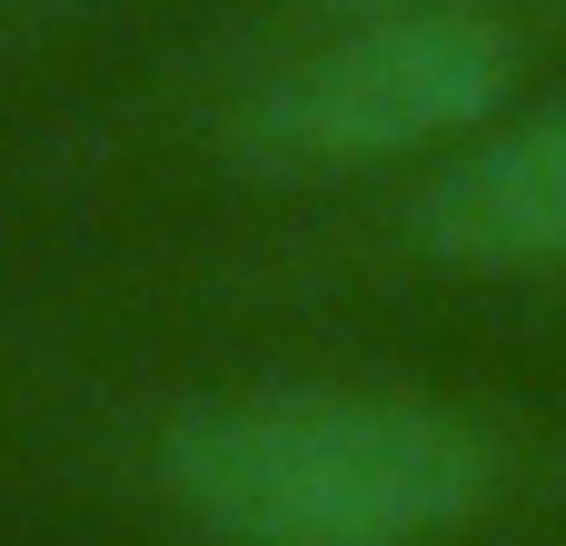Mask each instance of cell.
<instances>
[{
	"label": "cell",
	"mask_w": 566,
	"mask_h": 546,
	"mask_svg": "<svg viewBox=\"0 0 566 546\" xmlns=\"http://www.w3.org/2000/svg\"><path fill=\"white\" fill-rule=\"evenodd\" d=\"M497 438L418 388L259 378L159 428L169 507L219 546H448L497 507Z\"/></svg>",
	"instance_id": "cell-1"
},
{
	"label": "cell",
	"mask_w": 566,
	"mask_h": 546,
	"mask_svg": "<svg viewBox=\"0 0 566 546\" xmlns=\"http://www.w3.org/2000/svg\"><path fill=\"white\" fill-rule=\"evenodd\" d=\"M527 40L497 10H388L328 20L308 50L269 60L229 109V159L259 179H358L448 139H488Z\"/></svg>",
	"instance_id": "cell-2"
},
{
	"label": "cell",
	"mask_w": 566,
	"mask_h": 546,
	"mask_svg": "<svg viewBox=\"0 0 566 546\" xmlns=\"http://www.w3.org/2000/svg\"><path fill=\"white\" fill-rule=\"evenodd\" d=\"M418 249L478 279H547L566 269V109L537 119H497L488 139H468L428 199H418Z\"/></svg>",
	"instance_id": "cell-3"
},
{
	"label": "cell",
	"mask_w": 566,
	"mask_h": 546,
	"mask_svg": "<svg viewBox=\"0 0 566 546\" xmlns=\"http://www.w3.org/2000/svg\"><path fill=\"white\" fill-rule=\"evenodd\" d=\"M318 20H388V10H488V0H308Z\"/></svg>",
	"instance_id": "cell-4"
}]
</instances>
